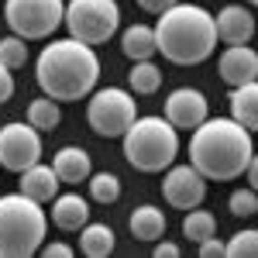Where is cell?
<instances>
[{"label":"cell","mask_w":258,"mask_h":258,"mask_svg":"<svg viewBox=\"0 0 258 258\" xmlns=\"http://www.w3.org/2000/svg\"><path fill=\"white\" fill-rule=\"evenodd\" d=\"M251 155H255L251 131L234 117H207L200 127H193L189 162L207 182H231L244 176Z\"/></svg>","instance_id":"obj_1"},{"label":"cell","mask_w":258,"mask_h":258,"mask_svg":"<svg viewBox=\"0 0 258 258\" xmlns=\"http://www.w3.org/2000/svg\"><path fill=\"white\" fill-rule=\"evenodd\" d=\"M35 76H38L45 97L59 100V103H76L97 90L100 59L93 45L80 38H59L41 48L38 62H35Z\"/></svg>","instance_id":"obj_2"},{"label":"cell","mask_w":258,"mask_h":258,"mask_svg":"<svg viewBox=\"0 0 258 258\" xmlns=\"http://www.w3.org/2000/svg\"><path fill=\"white\" fill-rule=\"evenodd\" d=\"M127 86L138 97H152V93H159V86H162V69L152 59H138L131 66V73H127Z\"/></svg>","instance_id":"obj_21"},{"label":"cell","mask_w":258,"mask_h":258,"mask_svg":"<svg viewBox=\"0 0 258 258\" xmlns=\"http://www.w3.org/2000/svg\"><path fill=\"white\" fill-rule=\"evenodd\" d=\"M4 21L24 41H41L66 21V0H4Z\"/></svg>","instance_id":"obj_7"},{"label":"cell","mask_w":258,"mask_h":258,"mask_svg":"<svg viewBox=\"0 0 258 258\" xmlns=\"http://www.w3.org/2000/svg\"><path fill=\"white\" fill-rule=\"evenodd\" d=\"M227 207H231V214H234V217H255V214H258V193L251 189V186L234 189L231 200H227Z\"/></svg>","instance_id":"obj_27"},{"label":"cell","mask_w":258,"mask_h":258,"mask_svg":"<svg viewBox=\"0 0 258 258\" xmlns=\"http://www.w3.org/2000/svg\"><path fill=\"white\" fill-rule=\"evenodd\" d=\"M124 159L138 172H165L179 155V131L165 117H135V124L120 135Z\"/></svg>","instance_id":"obj_5"},{"label":"cell","mask_w":258,"mask_h":258,"mask_svg":"<svg viewBox=\"0 0 258 258\" xmlns=\"http://www.w3.org/2000/svg\"><path fill=\"white\" fill-rule=\"evenodd\" d=\"M248 4H255V7H258V0H248Z\"/></svg>","instance_id":"obj_34"},{"label":"cell","mask_w":258,"mask_h":258,"mask_svg":"<svg viewBox=\"0 0 258 258\" xmlns=\"http://www.w3.org/2000/svg\"><path fill=\"white\" fill-rule=\"evenodd\" d=\"M114 244H117V238H114V227L110 224H83V238H80V251L86 258H107L110 251H114Z\"/></svg>","instance_id":"obj_20"},{"label":"cell","mask_w":258,"mask_h":258,"mask_svg":"<svg viewBox=\"0 0 258 258\" xmlns=\"http://www.w3.org/2000/svg\"><path fill=\"white\" fill-rule=\"evenodd\" d=\"M207 117H210V103H207V97H203L200 90H193V86H179V90H172L169 100H165V120H169L176 131H193V127H200Z\"/></svg>","instance_id":"obj_11"},{"label":"cell","mask_w":258,"mask_h":258,"mask_svg":"<svg viewBox=\"0 0 258 258\" xmlns=\"http://www.w3.org/2000/svg\"><path fill=\"white\" fill-rule=\"evenodd\" d=\"M11 97H14V76H11V69L0 62V107H4Z\"/></svg>","instance_id":"obj_29"},{"label":"cell","mask_w":258,"mask_h":258,"mask_svg":"<svg viewBox=\"0 0 258 258\" xmlns=\"http://www.w3.org/2000/svg\"><path fill=\"white\" fill-rule=\"evenodd\" d=\"M244 172H248V186L258 193V155H251V162H248V169H244Z\"/></svg>","instance_id":"obj_33"},{"label":"cell","mask_w":258,"mask_h":258,"mask_svg":"<svg viewBox=\"0 0 258 258\" xmlns=\"http://www.w3.org/2000/svg\"><path fill=\"white\" fill-rule=\"evenodd\" d=\"M217 73L227 86H241V83L258 80V52L251 45H227L217 62Z\"/></svg>","instance_id":"obj_12"},{"label":"cell","mask_w":258,"mask_h":258,"mask_svg":"<svg viewBox=\"0 0 258 258\" xmlns=\"http://www.w3.org/2000/svg\"><path fill=\"white\" fill-rule=\"evenodd\" d=\"M155 258H179V244H172V241H159V244H155Z\"/></svg>","instance_id":"obj_32"},{"label":"cell","mask_w":258,"mask_h":258,"mask_svg":"<svg viewBox=\"0 0 258 258\" xmlns=\"http://www.w3.org/2000/svg\"><path fill=\"white\" fill-rule=\"evenodd\" d=\"M141 11H148V14H162V11H169L172 4H179V0H135Z\"/></svg>","instance_id":"obj_30"},{"label":"cell","mask_w":258,"mask_h":258,"mask_svg":"<svg viewBox=\"0 0 258 258\" xmlns=\"http://www.w3.org/2000/svg\"><path fill=\"white\" fill-rule=\"evenodd\" d=\"M0 62H4L7 69H21V66L28 62V41L21 38V35L0 38Z\"/></svg>","instance_id":"obj_25"},{"label":"cell","mask_w":258,"mask_h":258,"mask_svg":"<svg viewBox=\"0 0 258 258\" xmlns=\"http://www.w3.org/2000/svg\"><path fill=\"white\" fill-rule=\"evenodd\" d=\"M90 197L97 203H117L120 197V179L114 172H90Z\"/></svg>","instance_id":"obj_24"},{"label":"cell","mask_w":258,"mask_h":258,"mask_svg":"<svg viewBox=\"0 0 258 258\" xmlns=\"http://www.w3.org/2000/svg\"><path fill=\"white\" fill-rule=\"evenodd\" d=\"M48 234V214L24 193L0 197V258H31Z\"/></svg>","instance_id":"obj_4"},{"label":"cell","mask_w":258,"mask_h":258,"mask_svg":"<svg viewBox=\"0 0 258 258\" xmlns=\"http://www.w3.org/2000/svg\"><path fill=\"white\" fill-rule=\"evenodd\" d=\"M231 117L248 131H258V80L231 86Z\"/></svg>","instance_id":"obj_17"},{"label":"cell","mask_w":258,"mask_h":258,"mask_svg":"<svg viewBox=\"0 0 258 258\" xmlns=\"http://www.w3.org/2000/svg\"><path fill=\"white\" fill-rule=\"evenodd\" d=\"M162 197L176 210H193L207 197V179L200 176V169L193 162L189 165H169L165 182H162Z\"/></svg>","instance_id":"obj_10"},{"label":"cell","mask_w":258,"mask_h":258,"mask_svg":"<svg viewBox=\"0 0 258 258\" xmlns=\"http://www.w3.org/2000/svg\"><path fill=\"white\" fill-rule=\"evenodd\" d=\"M120 48H124V55L131 62L152 59V55L159 52V45H155V28H152V24H131V28H124Z\"/></svg>","instance_id":"obj_19"},{"label":"cell","mask_w":258,"mask_h":258,"mask_svg":"<svg viewBox=\"0 0 258 258\" xmlns=\"http://www.w3.org/2000/svg\"><path fill=\"white\" fill-rule=\"evenodd\" d=\"M182 234L193 241V244H200V241L214 238L217 234V217L210 214V210H186V217H182Z\"/></svg>","instance_id":"obj_23"},{"label":"cell","mask_w":258,"mask_h":258,"mask_svg":"<svg viewBox=\"0 0 258 258\" xmlns=\"http://www.w3.org/2000/svg\"><path fill=\"white\" fill-rule=\"evenodd\" d=\"M41 251L48 258H73V248L62 244V241H52V244H41Z\"/></svg>","instance_id":"obj_31"},{"label":"cell","mask_w":258,"mask_h":258,"mask_svg":"<svg viewBox=\"0 0 258 258\" xmlns=\"http://www.w3.org/2000/svg\"><path fill=\"white\" fill-rule=\"evenodd\" d=\"M127 227H131V238L135 241H159L165 234V214L152 203H141L131 210L127 217Z\"/></svg>","instance_id":"obj_18"},{"label":"cell","mask_w":258,"mask_h":258,"mask_svg":"<svg viewBox=\"0 0 258 258\" xmlns=\"http://www.w3.org/2000/svg\"><path fill=\"white\" fill-rule=\"evenodd\" d=\"M28 124H31V127H38V131H55V127L62 124L59 100H52V97L31 100V103H28Z\"/></svg>","instance_id":"obj_22"},{"label":"cell","mask_w":258,"mask_h":258,"mask_svg":"<svg viewBox=\"0 0 258 258\" xmlns=\"http://www.w3.org/2000/svg\"><path fill=\"white\" fill-rule=\"evenodd\" d=\"M138 117V107H135V97L120 86H103V90H93L90 93V103H86V120L93 127V135L100 138H120Z\"/></svg>","instance_id":"obj_8"},{"label":"cell","mask_w":258,"mask_h":258,"mask_svg":"<svg viewBox=\"0 0 258 258\" xmlns=\"http://www.w3.org/2000/svg\"><path fill=\"white\" fill-rule=\"evenodd\" d=\"M62 24L69 28V38H80L86 45H103L117 35L120 7L117 0H69Z\"/></svg>","instance_id":"obj_6"},{"label":"cell","mask_w":258,"mask_h":258,"mask_svg":"<svg viewBox=\"0 0 258 258\" xmlns=\"http://www.w3.org/2000/svg\"><path fill=\"white\" fill-rule=\"evenodd\" d=\"M155 45L169 62L176 66H197L207 62L217 48V28L214 14L197 4H172L169 11H162L155 24Z\"/></svg>","instance_id":"obj_3"},{"label":"cell","mask_w":258,"mask_h":258,"mask_svg":"<svg viewBox=\"0 0 258 258\" xmlns=\"http://www.w3.org/2000/svg\"><path fill=\"white\" fill-rule=\"evenodd\" d=\"M52 224L59 231H83V224L90 220V203L80 193H59L52 200Z\"/></svg>","instance_id":"obj_16"},{"label":"cell","mask_w":258,"mask_h":258,"mask_svg":"<svg viewBox=\"0 0 258 258\" xmlns=\"http://www.w3.org/2000/svg\"><path fill=\"white\" fill-rule=\"evenodd\" d=\"M220 255H227V241H220V238L200 241V258H220Z\"/></svg>","instance_id":"obj_28"},{"label":"cell","mask_w":258,"mask_h":258,"mask_svg":"<svg viewBox=\"0 0 258 258\" xmlns=\"http://www.w3.org/2000/svg\"><path fill=\"white\" fill-rule=\"evenodd\" d=\"M227 255L231 258H258V227L238 231L234 238L227 241Z\"/></svg>","instance_id":"obj_26"},{"label":"cell","mask_w":258,"mask_h":258,"mask_svg":"<svg viewBox=\"0 0 258 258\" xmlns=\"http://www.w3.org/2000/svg\"><path fill=\"white\" fill-rule=\"evenodd\" d=\"M52 169H55V176L62 179V186H80V182L90 179L93 162H90V152H86V148H80V145H66V148L55 152Z\"/></svg>","instance_id":"obj_14"},{"label":"cell","mask_w":258,"mask_h":258,"mask_svg":"<svg viewBox=\"0 0 258 258\" xmlns=\"http://www.w3.org/2000/svg\"><path fill=\"white\" fill-rule=\"evenodd\" d=\"M35 162H41V131L28 120H11L0 127V169L24 172Z\"/></svg>","instance_id":"obj_9"},{"label":"cell","mask_w":258,"mask_h":258,"mask_svg":"<svg viewBox=\"0 0 258 258\" xmlns=\"http://www.w3.org/2000/svg\"><path fill=\"white\" fill-rule=\"evenodd\" d=\"M59 186H62V179L55 176V169L52 165H41V162H35L31 169H24L21 172V182H18L21 193L38 200V203H52V200L59 197Z\"/></svg>","instance_id":"obj_15"},{"label":"cell","mask_w":258,"mask_h":258,"mask_svg":"<svg viewBox=\"0 0 258 258\" xmlns=\"http://www.w3.org/2000/svg\"><path fill=\"white\" fill-rule=\"evenodd\" d=\"M214 28H217V41H224V45H248L255 35V18H251L248 7L227 4L214 18Z\"/></svg>","instance_id":"obj_13"}]
</instances>
